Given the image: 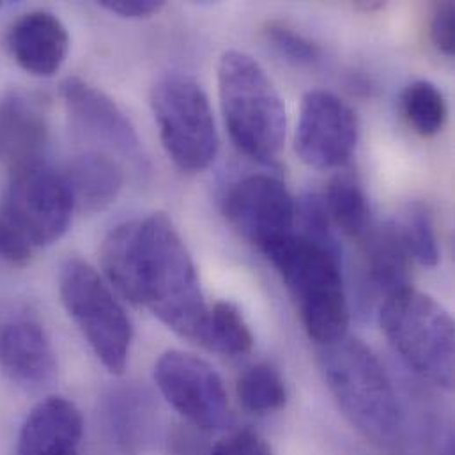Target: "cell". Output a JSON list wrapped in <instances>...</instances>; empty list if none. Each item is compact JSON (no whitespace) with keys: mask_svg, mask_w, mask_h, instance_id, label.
Masks as SVG:
<instances>
[{"mask_svg":"<svg viewBox=\"0 0 455 455\" xmlns=\"http://www.w3.org/2000/svg\"><path fill=\"white\" fill-rule=\"evenodd\" d=\"M319 367L340 411L369 443L388 455H417L394 383L371 347L346 335L321 346Z\"/></svg>","mask_w":455,"mask_h":455,"instance_id":"2","label":"cell"},{"mask_svg":"<svg viewBox=\"0 0 455 455\" xmlns=\"http://www.w3.org/2000/svg\"><path fill=\"white\" fill-rule=\"evenodd\" d=\"M34 251L25 235L0 213V260L11 266H23L32 259Z\"/></svg>","mask_w":455,"mask_h":455,"instance_id":"27","label":"cell"},{"mask_svg":"<svg viewBox=\"0 0 455 455\" xmlns=\"http://www.w3.org/2000/svg\"><path fill=\"white\" fill-rule=\"evenodd\" d=\"M101 267L124 299L146 307L178 335L201 340L210 308L194 259L167 215L112 228L101 244Z\"/></svg>","mask_w":455,"mask_h":455,"instance_id":"1","label":"cell"},{"mask_svg":"<svg viewBox=\"0 0 455 455\" xmlns=\"http://www.w3.org/2000/svg\"><path fill=\"white\" fill-rule=\"evenodd\" d=\"M100 5L107 9L108 12L119 14L121 18L139 20V18H149L153 14H158L165 2L158 0H101Z\"/></svg>","mask_w":455,"mask_h":455,"instance_id":"29","label":"cell"},{"mask_svg":"<svg viewBox=\"0 0 455 455\" xmlns=\"http://www.w3.org/2000/svg\"><path fill=\"white\" fill-rule=\"evenodd\" d=\"M0 374L30 394L50 388L57 378L55 351L44 323L20 299L0 303Z\"/></svg>","mask_w":455,"mask_h":455,"instance_id":"10","label":"cell"},{"mask_svg":"<svg viewBox=\"0 0 455 455\" xmlns=\"http://www.w3.org/2000/svg\"><path fill=\"white\" fill-rule=\"evenodd\" d=\"M401 107L410 126L422 137H435L445 126V96L429 80H417L410 84L401 96Z\"/></svg>","mask_w":455,"mask_h":455,"instance_id":"22","label":"cell"},{"mask_svg":"<svg viewBox=\"0 0 455 455\" xmlns=\"http://www.w3.org/2000/svg\"><path fill=\"white\" fill-rule=\"evenodd\" d=\"M48 133V116L41 100L21 91L0 100V164L16 171L41 162Z\"/></svg>","mask_w":455,"mask_h":455,"instance_id":"15","label":"cell"},{"mask_svg":"<svg viewBox=\"0 0 455 455\" xmlns=\"http://www.w3.org/2000/svg\"><path fill=\"white\" fill-rule=\"evenodd\" d=\"M210 455H271V449L262 436L244 429L222 440Z\"/></svg>","mask_w":455,"mask_h":455,"instance_id":"28","label":"cell"},{"mask_svg":"<svg viewBox=\"0 0 455 455\" xmlns=\"http://www.w3.org/2000/svg\"><path fill=\"white\" fill-rule=\"evenodd\" d=\"M283 280L301 323L319 346L347 335L349 305L339 246L308 239L296 230L264 250Z\"/></svg>","mask_w":455,"mask_h":455,"instance_id":"3","label":"cell"},{"mask_svg":"<svg viewBox=\"0 0 455 455\" xmlns=\"http://www.w3.org/2000/svg\"><path fill=\"white\" fill-rule=\"evenodd\" d=\"M199 344L226 356H241L253 347V333L234 303L219 301L208 310Z\"/></svg>","mask_w":455,"mask_h":455,"instance_id":"20","label":"cell"},{"mask_svg":"<svg viewBox=\"0 0 455 455\" xmlns=\"http://www.w3.org/2000/svg\"><path fill=\"white\" fill-rule=\"evenodd\" d=\"M358 117L333 92L315 89L303 96L294 135L298 156L308 167L330 171L346 165L358 144Z\"/></svg>","mask_w":455,"mask_h":455,"instance_id":"11","label":"cell"},{"mask_svg":"<svg viewBox=\"0 0 455 455\" xmlns=\"http://www.w3.org/2000/svg\"><path fill=\"white\" fill-rule=\"evenodd\" d=\"M155 381L165 401L192 426L203 431L228 426V392L206 360L178 349L167 351L155 365Z\"/></svg>","mask_w":455,"mask_h":455,"instance_id":"9","label":"cell"},{"mask_svg":"<svg viewBox=\"0 0 455 455\" xmlns=\"http://www.w3.org/2000/svg\"><path fill=\"white\" fill-rule=\"evenodd\" d=\"M60 301L98 360L123 374L132 351L133 326L100 273L82 259H68L59 273Z\"/></svg>","mask_w":455,"mask_h":455,"instance_id":"6","label":"cell"},{"mask_svg":"<svg viewBox=\"0 0 455 455\" xmlns=\"http://www.w3.org/2000/svg\"><path fill=\"white\" fill-rule=\"evenodd\" d=\"M105 413L117 447L126 455L135 454L148 433L149 404L146 397L135 390L112 392Z\"/></svg>","mask_w":455,"mask_h":455,"instance_id":"19","label":"cell"},{"mask_svg":"<svg viewBox=\"0 0 455 455\" xmlns=\"http://www.w3.org/2000/svg\"><path fill=\"white\" fill-rule=\"evenodd\" d=\"M408 253L422 266H436L440 260V244L433 215L422 204L408 208L403 224H397Z\"/></svg>","mask_w":455,"mask_h":455,"instance_id":"24","label":"cell"},{"mask_svg":"<svg viewBox=\"0 0 455 455\" xmlns=\"http://www.w3.org/2000/svg\"><path fill=\"white\" fill-rule=\"evenodd\" d=\"M84 419L80 410L64 397H46L27 415L18 455H80Z\"/></svg>","mask_w":455,"mask_h":455,"instance_id":"16","label":"cell"},{"mask_svg":"<svg viewBox=\"0 0 455 455\" xmlns=\"http://www.w3.org/2000/svg\"><path fill=\"white\" fill-rule=\"evenodd\" d=\"M60 91L68 114L78 130L132 162L140 164L144 160L133 124L108 94L82 78H68Z\"/></svg>","mask_w":455,"mask_h":455,"instance_id":"13","label":"cell"},{"mask_svg":"<svg viewBox=\"0 0 455 455\" xmlns=\"http://www.w3.org/2000/svg\"><path fill=\"white\" fill-rule=\"evenodd\" d=\"M356 7L362 9V11H365V12H374V11L383 9L385 4H383V2H358Z\"/></svg>","mask_w":455,"mask_h":455,"instance_id":"30","label":"cell"},{"mask_svg":"<svg viewBox=\"0 0 455 455\" xmlns=\"http://www.w3.org/2000/svg\"><path fill=\"white\" fill-rule=\"evenodd\" d=\"M222 210L228 224L262 251L294 232L296 203L269 174H250L230 185Z\"/></svg>","mask_w":455,"mask_h":455,"instance_id":"12","label":"cell"},{"mask_svg":"<svg viewBox=\"0 0 455 455\" xmlns=\"http://www.w3.org/2000/svg\"><path fill=\"white\" fill-rule=\"evenodd\" d=\"M264 37L269 46L291 64L314 66L321 60V48L282 21H269L264 27Z\"/></svg>","mask_w":455,"mask_h":455,"instance_id":"25","label":"cell"},{"mask_svg":"<svg viewBox=\"0 0 455 455\" xmlns=\"http://www.w3.org/2000/svg\"><path fill=\"white\" fill-rule=\"evenodd\" d=\"M429 37L438 52L452 57L455 50V9L452 2H442L435 7L429 21Z\"/></svg>","mask_w":455,"mask_h":455,"instance_id":"26","label":"cell"},{"mask_svg":"<svg viewBox=\"0 0 455 455\" xmlns=\"http://www.w3.org/2000/svg\"><path fill=\"white\" fill-rule=\"evenodd\" d=\"M362 287L369 298L381 303L410 287L411 257L399 226L385 224L369 228L362 237Z\"/></svg>","mask_w":455,"mask_h":455,"instance_id":"17","label":"cell"},{"mask_svg":"<svg viewBox=\"0 0 455 455\" xmlns=\"http://www.w3.org/2000/svg\"><path fill=\"white\" fill-rule=\"evenodd\" d=\"M151 107L167 156L188 174L208 169L219 153V132L210 98L192 76L172 73L156 82Z\"/></svg>","mask_w":455,"mask_h":455,"instance_id":"7","label":"cell"},{"mask_svg":"<svg viewBox=\"0 0 455 455\" xmlns=\"http://www.w3.org/2000/svg\"><path fill=\"white\" fill-rule=\"evenodd\" d=\"M381 328L406 365L438 388L454 387V321L429 294L411 285L381 303Z\"/></svg>","mask_w":455,"mask_h":455,"instance_id":"5","label":"cell"},{"mask_svg":"<svg viewBox=\"0 0 455 455\" xmlns=\"http://www.w3.org/2000/svg\"><path fill=\"white\" fill-rule=\"evenodd\" d=\"M237 397L250 413L266 415L283 408L287 390L280 372L273 365L257 363L246 369L239 378Z\"/></svg>","mask_w":455,"mask_h":455,"instance_id":"23","label":"cell"},{"mask_svg":"<svg viewBox=\"0 0 455 455\" xmlns=\"http://www.w3.org/2000/svg\"><path fill=\"white\" fill-rule=\"evenodd\" d=\"M7 50L27 73L41 78L53 76L69 52L66 25L50 11L21 14L7 32Z\"/></svg>","mask_w":455,"mask_h":455,"instance_id":"14","label":"cell"},{"mask_svg":"<svg viewBox=\"0 0 455 455\" xmlns=\"http://www.w3.org/2000/svg\"><path fill=\"white\" fill-rule=\"evenodd\" d=\"M71 192L75 208L98 213L116 203L124 174L116 158L105 151H85L76 155L62 174Z\"/></svg>","mask_w":455,"mask_h":455,"instance_id":"18","label":"cell"},{"mask_svg":"<svg viewBox=\"0 0 455 455\" xmlns=\"http://www.w3.org/2000/svg\"><path fill=\"white\" fill-rule=\"evenodd\" d=\"M75 203L62 174L43 162L11 171L0 213L34 250L59 241L71 224Z\"/></svg>","mask_w":455,"mask_h":455,"instance_id":"8","label":"cell"},{"mask_svg":"<svg viewBox=\"0 0 455 455\" xmlns=\"http://www.w3.org/2000/svg\"><path fill=\"white\" fill-rule=\"evenodd\" d=\"M219 94L235 148L255 162H275L285 140V107L262 66L228 50L219 64Z\"/></svg>","mask_w":455,"mask_h":455,"instance_id":"4","label":"cell"},{"mask_svg":"<svg viewBox=\"0 0 455 455\" xmlns=\"http://www.w3.org/2000/svg\"><path fill=\"white\" fill-rule=\"evenodd\" d=\"M324 206L330 220L349 237H362L369 230V206L360 183L340 174L331 180Z\"/></svg>","mask_w":455,"mask_h":455,"instance_id":"21","label":"cell"}]
</instances>
